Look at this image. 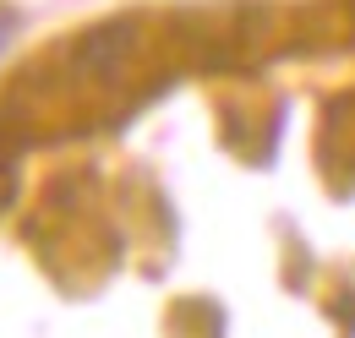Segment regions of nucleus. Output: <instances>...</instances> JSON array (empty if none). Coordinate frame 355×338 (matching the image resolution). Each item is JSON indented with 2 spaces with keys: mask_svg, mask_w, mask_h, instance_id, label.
Wrapping results in <instances>:
<instances>
[{
  "mask_svg": "<svg viewBox=\"0 0 355 338\" xmlns=\"http://www.w3.org/2000/svg\"><path fill=\"white\" fill-rule=\"evenodd\" d=\"M6 39H11V22H0V55H6Z\"/></svg>",
  "mask_w": 355,
  "mask_h": 338,
  "instance_id": "nucleus-1",
  "label": "nucleus"
}]
</instances>
